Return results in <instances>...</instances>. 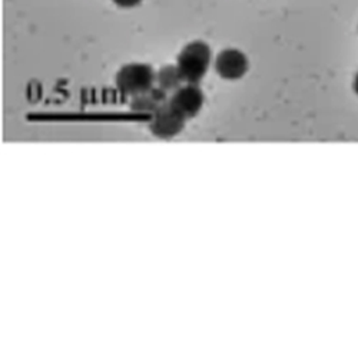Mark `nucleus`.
<instances>
[{"label":"nucleus","mask_w":358,"mask_h":358,"mask_svg":"<svg viewBox=\"0 0 358 358\" xmlns=\"http://www.w3.org/2000/svg\"><path fill=\"white\" fill-rule=\"evenodd\" d=\"M211 48L202 41L188 43L178 55L176 66L182 75L184 82L198 85L206 75L211 64Z\"/></svg>","instance_id":"1"},{"label":"nucleus","mask_w":358,"mask_h":358,"mask_svg":"<svg viewBox=\"0 0 358 358\" xmlns=\"http://www.w3.org/2000/svg\"><path fill=\"white\" fill-rule=\"evenodd\" d=\"M157 73L146 64H129L117 71L115 83L124 96H136L154 87Z\"/></svg>","instance_id":"2"},{"label":"nucleus","mask_w":358,"mask_h":358,"mask_svg":"<svg viewBox=\"0 0 358 358\" xmlns=\"http://www.w3.org/2000/svg\"><path fill=\"white\" fill-rule=\"evenodd\" d=\"M185 122L187 119L166 102L152 113L149 131L159 139H171L182 132Z\"/></svg>","instance_id":"3"},{"label":"nucleus","mask_w":358,"mask_h":358,"mask_svg":"<svg viewBox=\"0 0 358 358\" xmlns=\"http://www.w3.org/2000/svg\"><path fill=\"white\" fill-rule=\"evenodd\" d=\"M169 105L181 113L185 119H191L199 113L203 106L205 96L201 87L195 83H187L181 86L169 98Z\"/></svg>","instance_id":"4"},{"label":"nucleus","mask_w":358,"mask_h":358,"mask_svg":"<svg viewBox=\"0 0 358 358\" xmlns=\"http://www.w3.org/2000/svg\"><path fill=\"white\" fill-rule=\"evenodd\" d=\"M248 59L238 49L222 50L215 61L217 73L225 80L241 79L248 71Z\"/></svg>","instance_id":"5"},{"label":"nucleus","mask_w":358,"mask_h":358,"mask_svg":"<svg viewBox=\"0 0 358 358\" xmlns=\"http://www.w3.org/2000/svg\"><path fill=\"white\" fill-rule=\"evenodd\" d=\"M166 94L168 92L159 86L152 87L143 94L132 96L129 106L136 113H154L158 108H161L169 101Z\"/></svg>","instance_id":"6"},{"label":"nucleus","mask_w":358,"mask_h":358,"mask_svg":"<svg viewBox=\"0 0 358 358\" xmlns=\"http://www.w3.org/2000/svg\"><path fill=\"white\" fill-rule=\"evenodd\" d=\"M182 75L176 65H166L159 69L157 73V83L166 92H175L176 89L182 86Z\"/></svg>","instance_id":"7"},{"label":"nucleus","mask_w":358,"mask_h":358,"mask_svg":"<svg viewBox=\"0 0 358 358\" xmlns=\"http://www.w3.org/2000/svg\"><path fill=\"white\" fill-rule=\"evenodd\" d=\"M142 0H113V3L117 5L119 8H124V9H131L138 6Z\"/></svg>","instance_id":"8"},{"label":"nucleus","mask_w":358,"mask_h":358,"mask_svg":"<svg viewBox=\"0 0 358 358\" xmlns=\"http://www.w3.org/2000/svg\"><path fill=\"white\" fill-rule=\"evenodd\" d=\"M352 87H354V92H355V94H357V96H358V73H357V75H355V78H354Z\"/></svg>","instance_id":"9"}]
</instances>
